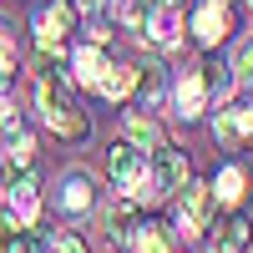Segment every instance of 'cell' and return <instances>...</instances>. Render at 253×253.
<instances>
[{
  "label": "cell",
  "instance_id": "obj_1",
  "mask_svg": "<svg viewBox=\"0 0 253 253\" xmlns=\"http://www.w3.org/2000/svg\"><path fill=\"white\" fill-rule=\"evenodd\" d=\"M107 177H112V187H117V198L137 203V208L162 203L157 187H152V172H147V152H142L137 142H117L112 152H107Z\"/></svg>",
  "mask_w": 253,
  "mask_h": 253
},
{
  "label": "cell",
  "instance_id": "obj_2",
  "mask_svg": "<svg viewBox=\"0 0 253 253\" xmlns=\"http://www.w3.org/2000/svg\"><path fill=\"white\" fill-rule=\"evenodd\" d=\"M36 112H41V122H46L61 142H86L91 137V122L81 112V101L61 86V81H41L36 86Z\"/></svg>",
  "mask_w": 253,
  "mask_h": 253
},
{
  "label": "cell",
  "instance_id": "obj_3",
  "mask_svg": "<svg viewBox=\"0 0 253 253\" xmlns=\"http://www.w3.org/2000/svg\"><path fill=\"white\" fill-rule=\"evenodd\" d=\"M147 172H152V187H157V198H177L187 182H193V162H187L182 147L172 142H157L152 152H147Z\"/></svg>",
  "mask_w": 253,
  "mask_h": 253
},
{
  "label": "cell",
  "instance_id": "obj_4",
  "mask_svg": "<svg viewBox=\"0 0 253 253\" xmlns=\"http://www.w3.org/2000/svg\"><path fill=\"white\" fill-rule=\"evenodd\" d=\"M213 213H218V198H213L208 182H187L177 193V233L182 238L208 233V228H213Z\"/></svg>",
  "mask_w": 253,
  "mask_h": 253
},
{
  "label": "cell",
  "instance_id": "obj_5",
  "mask_svg": "<svg viewBox=\"0 0 253 253\" xmlns=\"http://www.w3.org/2000/svg\"><path fill=\"white\" fill-rule=\"evenodd\" d=\"M208 107H213V96H208V76H203V61L198 66H182L177 81H172V112L182 122H198Z\"/></svg>",
  "mask_w": 253,
  "mask_h": 253
},
{
  "label": "cell",
  "instance_id": "obj_6",
  "mask_svg": "<svg viewBox=\"0 0 253 253\" xmlns=\"http://www.w3.org/2000/svg\"><path fill=\"white\" fill-rule=\"evenodd\" d=\"M56 208H61V218H86V213H96V177L86 172V167H71V172L61 177Z\"/></svg>",
  "mask_w": 253,
  "mask_h": 253
},
{
  "label": "cell",
  "instance_id": "obj_7",
  "mask_svg": "<svg viewBox=\"0 0 253 253\" xmlns=\"http://www.w3.org/2000/svg\"><path fill=\"white\" fill-rule=\"evenodd\" d=\"M76 5L71 0H51L36 10V46H66V36L76 31Z\"/></svg>",
  "mask_w": 253,
  "mask_h": 253
},
{
  "label": "cell",
  "instance_id": "obj_8",
  "mask_svg": "<svg viewBox=\"0 0 253 253\" xmlns=\"http://www.w3.org/2000/svg\"><path fill=\"white\" fill-rule=\"evenodd\" d=\"M5 203H10V218L20 228H36L41 223V182L31 172H10L5 177Z\"/></svg>",
  "mask_w": 253,
  "mask_h": 253
},
{
  "label": "cell",
  "instance_id": "obj_9",
  "mask_svg": "<svg viewBox=\"0 0 253 253\" xmlns=\"http://www.w3.org/2000/svg\"><path fill=\"white\" fill-rule=\"evenodd\" d=\"M193 36L203 41L208 51L233 36V10H228V0H203V5L193 10Z\"/></svg>",
  "mask_w": 253,
  "mask_h": 253
},
{
  "label": "cell",
  "instance_id": "obj_10",
  "mask_svg": "<svg viewBox=\"0 0 253 253\" xmlns=\"http://www.w3.org/2000/svg\"><path fill=\"white\" fill-rule=\"evenodd\" d=\"M142 36H147V46L172 51L177 41H182V5H152L147 20H142Z\"/></svg>",
  "mask_w": 253,
  "mask_h": 253
},
{
  "label": "cell",
  "instance_id": "obj_11",
  "mask_svg": "<svg viewBox=\"0 0 253 253\" xmlns=\"http://www.w3.org/2000/svg\"><path fill=\"white\" fill-rule=\"evenodd\" d=\"M137 228H142V208H137V203L117 198V203H107V208H101V233H107L117 248H132Z\"/></svg>",
  "mask_w": 253,
  "mask_h": 253
},
{
  "label": "cell",
  "instance_id": "obj_12",
  "mask_svg": "<svg viewBox=\"0 0 253 253\" xmlns=\"http://www.w3.org/2000/svg\"><path fill=\"white\" fill-rule=\"evenodd\" d=\"M71 71H76V86H86V91H96V96H101V81H107L112 61H107V51L91 41V46L71 51Z\"/></svg>",
  "mask_w": 253,
  "mask_h": 253
},
{
  "label": "cell",
  "instance_id": "obj_13",
  "mask_svg": "<svg viewBox=\"0 0 253 253\" xmlns=\"http://www.w3.org/2000/svg\"><path fill=\"white\" fill-rule=\"evenodd\" d=\"M0 157H5L10 172H31V162H36V137H31L20 122L5 126V152H0Z\"/></svg>",
  "mask_w": 253,
  "mask_h": 253
},
{
  "label": "cell",
  "instance_id": "obj_14",
  "mask_svg": "<svg viewBox=\"0 0 253 253\" xmlns=\"http://www.w3.org/2000/svg\"><path fill=\"white\" fill-rule=\"evenodd\" d=\"M208 187H213L218 208H238V203H243V193H248V172H243L238 162H228V167H223V172L208 182Z\"/></svg>",
  "mask_w": 253,
  "mask_h": 253
},
{
  "label": "cell",
  "instance_id": "obj_15",
  "mask_svg": "<svg viewBox=\"0 0 253 253\" xmlns=\"http://www.w3.org/2000/svg\"><path fill=\"white\" fill-rule=\"evenodd\" d=\"M132 253H182V248H177V238H172L167 223H142L137 238H132Z\"/></svg>",
  "mask_w": 253,
  "mask_h": 253
},
{
  "label": "cell",
  "instance_id": "obj_16",
  "mask_svg": "<svg viewBox=\"0 0 253 253\" xmlns=\"http://www.w3.org/2000/svg\"><path fill=\"white\" fill-rule=\"evenodd\" d=\"M137 91H142V107H137V112H152L157 101H162V91H167V71L157 66V61L137 66Z\"/></svg>",
  "mask_w": 253,
  "mask_h": 253
},
{
  "label": "cell",
  "instance_id": "obj_17",
  "mask_svg": "<svg viewBox=\"0 0 253 253\" xmlns=\"http://www.w3.org/2000/svg\"><path fill=\"white\" fill-rule=\"evenodd\" d=\"M213 137H218V147H223V152H238V147H243V122H238V107H228V101H223V112L213 117Z\"/></svg>",
  "mask_w": 253,
  "mask_h": 253
},
{
  "label": "cell",
  "instance_id": "obj_18",
  "mask_svg": "<svg viewBox=\"0 0 253 253\" xmlns=\"http://www.w3.org/2000/svg\"><path fill=\"white\" fill-rule=\"evenodd\" d=\"M253 243V218L248 213H233L223 228H218V248H228V253H243Z\"/></svg>",
  "mask_w": 253,
  "mask_h": 253
},
{
  "label": "cell",
  "instance_id": "obj_19",
  "mask_svg": "<svg viewBox=\"0 0 253 253\" xmlns=\"http://www.w3.org/2000/svg\"><path fill=\"white\" fill-rule=\"evenodd\" d=\"M132 91H137V66H126V61L117 66V61H112L107 81H101V96H107V101H126Z\"/></svg>",
  "mask_w": 253,
  "mask_h": 253
},
{
  "label": "cell",
  "instance_id": "obj_20",
  "mask_svg": "<svg viewBox=\"0 0 253 253\" xmlns=\"http://www.w3.org/2000/svg\"><path fill=\"white\" fill-rule=\"evenodd\" d=\"M0 253H41L36 238H31V228H20L15 218L0 213Z\"/></svg>",
  "mask_w": 253,
  "mask_h": 253
},
{
  "label": "cell",
  "instance_id": "obj_21",
  "mask_svg": "<svg viewBox=\"0 0 253 253\" xmlns=\"http://www.w3.org/2000/svg\"><path fill=\"white\" fill-rule=\"evenodd\" d=\"M126 142H137L142 152H152V147L162 142V126L152 117H142V112H126Z\"/></svg>",
  "mask_w": 253,
  "mask_h": 253
},
{
  "label": "cell",
  "instance_id": "obj_22",
  "mask_svg": "<svg viewBox=\"0 0 253 253\" xmlns=\"http://www.w3.org/2000/svg\"><path fill=\"white\" fill-rule=\"evenodd\" d=\"M15 81H20V51H15L10 31H0V96H5Z\"/></svg>",
  "mask_w": 253,
  "mask_h": 253
},
{
  "label": "cell",
  "instance_id": "obj_23",
  "mask_svg": "<svg viewBox=\"0 0 253 253\" xmlns=\"http://www.w3.org/2000/svg\"><path fill=\"white\" fill-rule=\"evenodd\" d=\"M61 61H66V46H36V56H31L36 81H56L61 76Z\"/></svg>",
  "mask_w": 253,
  "mask_h": 253
},
{
  "label": "cell",
  "instance_id": "obj_24",
  "mask_svg": "<svg viewBox=\"0 0 253 253\" xmlns=\"http://www.w3.org/2000/svg\"><path fill=\"white\" fill-rule=\"evenodd\" d=\"M228 66H233L238 86H248V81H253V36H243L238 46H233V61H228Z\"/></svg>",
  "mask_w": 253,
  "mask_h": 253
},
{
  "label": "cell",
  "instance_id": "obj_25",
  "mask_svg": "<svg viewBox=\"0 0 253 253\" xmlns=\"http://www.w3.org/2000/svg\"><path fill=\"white\" fill-rule=\"evenodd\" d=\"M112 10H117V20H122V26L142 31V20H147V10H152V0H112Z\"/></svg>",
  "mask_w": 253,
  "mask_h": 253
},
{
  "label": "cell",
  "instance_id": "obj_26",
  "mask_svg": "<svg viewBox=\"0 0 253 253\" xmlns=\"http://www.w3.org/2000/svg\"><path fill=\"white\" fill-rule=\"evenodd\" d=\"M46 253H86V238H81V233H71V228H66V233H56V238L46 243Z\"/></svg>",
  "mask_w": 253,
  "mask_h": 253
},
{
  "label": "cell",
  "instance_id": "obj_27",
  "mask_svg": "<svg viewBox=\"0 0 253 253\" xmlns=\"http://www.w3.org/2000/svg\"><path fill=\"white\" fill-rule=\"evenodd\" d=\"M238 122H243V147H253V101L238 107Z\"/></svg>",
  "mask_w": 253,
  "mask_h": 253
},
{
  "label": "cell",
  "instance_id": "obj_28",
  "mask_svg": "<svg viewBox=\"0 0 253 253\" xmlns=\"http://www.w3.org/2000/svg\"><path fill=\"white\" fill-rule=\"evenodd\" d=\"M71 5H76V10H81V15H96V10H101V5H107V0H71Z\"/></svg>",
  "mask_w": 253,
  "mask_h": 253
},
{
  "label": "cell",
  "instance_id": "obj_29",
  "mask_svg": "<svg viewBox=\"0 0 253 253\" xmlns=\"http://www.w3.org/2000/svg\"><path fill=\"white\" fill-rule=\"evenodd\" d=\"M0 126H15V107H10L5 96H0Z\"/></svg>",
  "mask_w": 253,
  "mask_h": 253
},
{
  "label": "cell",
  "instance_id": "obj_30",
  "mask_svg": "<svg viewBox=\"0 0 253 253\" xmlns=\"http://www.w3.org/2000/svg\"><path fill=\"white\" fill-rule=\"evenodd\" d=\"M152 5H182V0H152Z\"/></svg>",
  "mask_w": 253,
  "mask_h": 253
},
{
  "label": "cell",
  "instance_id": "obj_31",
  "mask_svg": "<svg viewBox=\"0 0 253 253\" xmlns=\"http://www.w3.org/2000/svg\"><path fill=\"white\" fill-rule=\"evenodd\" d=\"M208 253H228V248H218V243H213V248H208Z\"/></svg>",
  "mask_w": 253,
  "mask_h": 253
},
{
  "label": "cell",
  "instance_id": "obj_32",
  "mask_svg": "<svg viewBox=\"0 0 253 253\" xmlns=\"http://www.w3.org/2000/svg\"><path fill=\"white\" fill-rule=\"evenodd\" d=\"M248 5H253V0H248Z\"/></svg>",
  "mask_w": 253,
  "mask_h": 253
}]
</instances>
